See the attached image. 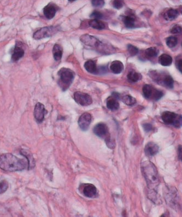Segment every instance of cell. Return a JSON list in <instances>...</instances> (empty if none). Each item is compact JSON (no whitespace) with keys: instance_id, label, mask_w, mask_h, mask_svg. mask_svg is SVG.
Listing matches in <instances>:
<instances>
[{"instance_id":"1","label":"cell","mask_w":182,"mask_h":217,"mask_svg":"<svg viewBox=\"0 0 182 217\" xmlns=\"http://www.w3.org/2000/svg\"><path fill=\"white\" fill-rule=\"evenodd\" d=\"M30 169V164L28 159H19L11 153L0 155V168L7 172L21 171Z\"/></svg>"},{"instance_id":"2","label":"cell","mask_w":182,"mask_h":217,"mask_svg":"<svg viewBox=\"0 0 182 217\" xmlns=\"http://www.w3.org/2000/svg\"><path fill=\"white\" fill-rule=\"evenodd\" d=\"M141 170L149 189L157 191L160 181L155 166L152 162L146 161L141 164Z\"/></svg>"},{"instance_id":"3","label":"cell","mask_w":182,"mask_h":217,"mask_svg":"<svg viewBox=\"0 0 182 217\" xmlns=\"http://www.w3.org/2000/svg\"><path fill=\"white\" fill-rule=\"evenodd\" d=\"M59 76V85L62 91L67 90L74 79V74L69 69L62 68L58 72Z\"/></svg>"},{"instance_id":"4","label":"cell","mask_w":182,"mask_h":217,"mask_svg":"<svg viewBox=\"0 0 182 217\" xmlns=\"http://www.w3.org/2000/svg\"><path fill=\"white\" fill-rule=\"evenodd\" d=\"M161 119L166 124L172 125L175 127L180 128L182 126V116L173 112H163L161 115Z\"/></svg>"},{"instance_id":"5","label":"cell","mask_w":182,"mask_h":217,"mask_svg":"<svg viewBox=\"0 0 182 217\" xmlns=\"http://www.w3.org/2000/svg\"><path fill=\"white\" fill-rule=\"evenodd\" d=\"M58 31L59 28L57 26H46L36 31L34 34L33 37L36 40H40L42 38L50 37L55 34Z\"/></svg>"},{"instance_id":"6","label":"cell","mask_w":182,"mask_h":217,"mask_svg":"<svg viewBox=\"0 0 182 217\" xmlns=\"http://www.w3.org/2000/svg\"><path fill=\"white\" fill-rule=\"evenodd\" d=\"M74 100L82 106H88L92 104L93 100L88 94L81 92H76L74 94Z\"/></svg>"},{"instance_id":"7","label":"cell","mask_w":182,"mask_h":217,"mask_svg":"<svg viewBox=\"0 0 182 217\" xmlns=\"http://www.w3.org/2000/svg\"><path fill=\"white\" fill-rule=\"evenodd\" d=\"M93 131L97 136L104 139H106L110 136L108 127L104 123L97 124L94 128Z\"/></svg>"},{"instance_id":"8","label":"cell","mask_w":182,"mask_h":217,"mask_svg":"<svg viewBox=\"0 0 182 217\" xmlns=\"http://www.w3.org/2000/svg\"><path fill=\"white\" fill-rule=\"evenodd\" d=\"M48 111L45 108L44 105L40 103L36 104L34 109V117L38 123L40 124L43 121Z\"/></svg>"},{"instance_id":"9","label":"cell","mask_w":182,"mask_h":217,"mask_svg":"<svg viewBox=\"0 0 182 217\" xmlns=\"http://www.w3.org/2000/svg\"><path fill=\"white\" fill-rule=\"evenodd\" d=\"M80 190L85 196L89 198H94L97 196L98 191L96 187L91 184H85L81 185Z\"/></svg>"},{"instance_id":"10","label":"cell","mask_w":182,"mask_h":217,"mask_svg":"<svg viewBox=\"0 0 182 217\" xmlns=\"http://www.w3.org/2000/svg\"><path fill=\"white\" fill-rule=\"evenodd\" d=\"M91 120V115L89 113H85L81 115L78 120V125L81 130L83 131H86L88 130Z\"/></svg>"},{"instance_id":"11","label":"cell","mask_w":182,"mask_h":217,"mask_svg":"<svg viewBox=\"0 0 182 217\" xmlns=\"http://www.w3.org/2000/svg\"><path fill=\"white\" fill-rule=\"evenodd\" d=\"M159 147L158 145L153 142H149L147 143L145 148L144 151L147 156L149 157H152L155 155L159 152Z\"/></svg>"},{"instance_id":"12","label":"cell","mask_w":182,"mask_h":217,"mask_svg":"<svg viewBox=\"0 0 182 217\" xmlns=\"http://www.w3.org/2000/svg\"><path fill=\"white\" fill-rule=\"evenodd\" d=\"M24 53H25L24 49L21 47L20 45L17 43L12 55V62H16L18 61L20 59H21V58L23 57Z\"/></svg>"},{"instance_id":"13","label":"cell","mask_w":182,"mask_h":217,"mask_svg":"<svg viewBox=\"0 0 182 217\" xmlns=\"http://www.w3.org/2000/svg\"><path fill=\"white\" fill-rule=\"evenodd\" d=\"M81 40L85 45L90 46H98L99 43L95 37L88 35H84L82 36Z\"/></svg>"},{"instance_id":"14","label":"cell","mask_w":182,"mask_h":217,"mask_svg":"<svg viewBox=\"0 0 182 217\" xmlns=\"http://www.w3.org/2000/svg\"><path fill=\"white\" fill-rule=\"evenodd\" d=\"M56 12V9L52 4H48L43 9V13L46 18L51 19L55 17Z\"/></svg>"},{"instance_id":"15","label":"cell","mask_w":182,"mask_h":217,"mask_svg":"<svg viewBox=\"0 0 182 217\" xmlns=\"http://www.w3.org/2000/svg\"><path fill=\"white\" fill-rule=\"evenodd\" d=\"M106 105L107 108L111 111H116L119 108V103L116 98L113 96L109 97L107 99Z\"/></svg>"},{"instance_id":"16","label":"cell","mask_w":182,"mask_h":217,"mask_svg":"<svg viewBox=\"0 0 182 217\" xmlns=\"http://www.w3.org/2000/svg\"><path fill=\"white\" fill-rule=\"evenodd\" d=\"M110 69L113 73L119 74L123 71L124 69V65L120 61L116 60L112 63V64L110 65Z\"/></svg>"},{"instance_id":"17","label":"cell","mask_w":182,"mask_h":217,"mask_svg":"<svg viewBox=\"0 0 182 217\" xmlns=\"http://www.w3.org/2000/svg\"><path fill=\"white\" fill-rule=\"evenodd\" d=\"M159 62L163 66H169L171 65L172 63V58L170 55L166 54H163L160 55L159 58Z\"/></svg>"},{"instance_id":"18","label":"cell","mask_w":182,"mask_h":217,"mask_svg":"<svg viewBox=\"0 0 182 217\" xmlns=\"http://www.w3.org/2000/svg\"><path fill=\"white\" fill-rule=\"evenodd\" d=\"M53 54L54 58L56 61L61 60L62 55V48L59 45L55 44L53 48Z\"/></svg>"},{"instance_id":"19","label":"cell","mask_w":182,"mask_h":217,"mask_svg":"<svg viewBox=\"0 0 182 217\" xmlns=\"http://www.w3.org/2000/svg\"><path fill=\"white\" fill-rule=\"evenodd\" d=\"M89 24L91 28L98 30H102L105 28L104 23L99 19H92L89 21Z\"/></svg>"},{"instance_id":"20","label":"cell","mask_w":182,"mask_h":217,"mask_svg":"<svg viewBox=\"0 0 182 217\" xmlns=\"http://www.w3.org/2000/svg\"><path fill=\"white\" fill-rule=\"evenodd\" d=\"M84 68L88 72L90 73H95L97 71V68L95 63L93 60H88L85 62L84 64Z\"/></svg>"},{"instance_id":"21","label":"cell","mask_w":182,"mask_h":217,"mask_svg":"<svg viewBox=\"0 0 182 217\" xmlns=\"http://www.w3.org/2000/svg\"><path fill=\"white\" fill-rule=\"evenodd\" d=\"M143 93L145 98L147 99H150L153 97L154 90L151 86L149 85H145L143 87Z\"/></svg>"},{"instance_id":"22","label":"cell","mask_w":182,"mask_h":217,"mask_svg":"<svg viewBox=\"0 0 182 217\" xmlns=\"http://www.w3.org/2000/svg\"><path fill=\"white\" fill-rule=\"evenodd\" d=\"M178 12L174 9H170L165 14L164 17L167 20H172L178 17Z\"/></svg>"},{"instance_id":"23","label":"cell","mask_w":182,"mask_h":217,"mask_svg":"<svg viewBox=\"0 0 182 217\" xmlns=\"http://www.w3.org/2000/svg\"><path fill=\"white\" fill-rule=\"evenodd\" d=\"M127 79L131 82H136L142 79V75L135 71H131L127 75Z\"/></svg>"},{"instance_id":"24","label":"cell","mask_w":182,"mask_h":217,"mask_svg":"<svg viewBox=\"0 0 182 217\" xmlns=\"http://www.w3.org/2000/svg\"><path fill=\"white\" fill-rule=\"evenodd\" d=\"M122 100L125 104L129 105V106L133 105L136 103V99L135 98H133V97L130 95H126L124 96L122 98Z\"/></svg>"},{"instance_id":"25","label":"cell","mask_w":182,"mask_h":217,"mask_svg":"<svg viewBox=\"0 0 182 217\" xmlns=\"http://www.w3.org/2000/svg\"><path fill=\"white\" fill-rule=\"evenodd\" d=\"M125 26L128 28H132L135 26V18L131 16H126L124 18Z\"/></svg>"},{"instance_id":"26","label":"cell","mask_w":182,"mask_h":217,"mask_svg":"<svg viewBox=\"0 0 182 217\" xmlns=\"http://www.w3.org/2000/svg\"><path fill=\"white\" fill-rule=\"evenodd\" d=\"M145 53L147 56L148 57H155L159 54V50L155 47H150L146 49Z\"/></svg>"},{"instance_id":"27","label":"cell","mask_w":182,"mask_h":217,"mask_svg":"<svg viewBox=\"0 0 182 217\" xmlns=\"http://www.w3.org/2000/svg\"><path fill=\"white\" fill-rule=\"evenodd\" d=\"M178 40L176 37L171 36L167 38L166 40V45L169 48H173L177 45Z\"/></svg>"},{"instance_id":"28","label":"cell","mask_w":182,"mask_h":217,"mask_svg":"<svg viewBox=\"0 0 182 217\" xmlns=\"http://www.w3.org/2000/svg\"><path fill=\"white\" fill-rule=\"evenodd\" d=\"M163 83L166 87L169 88H172L174 87V81L171 76H166L163 79Z\"/></svg>"},{"instance_id":"29","label":"cell","mask_w":182,"mask_h":217,"mask_svg":"<svg viewBox=\"0 0 182 217\" xmlns=\"http://www.w3.org/2000/svg\"><path fill=\"white\" fill-rule=\"evenodd\" d=\"M8 188V183L5 180L0 182V194H3Z\"/></svg>"},{"instance_id":"30","label":"cell","mask_w":182,"mask_h":217,"mask_svg":"<svg viewBox=\"0 0 182 217\" xmlns=\"http://www.w3.org/2000/svg\"><path fill=\"white\" fill-rule=\"evenodd\" d=\"M127 50L129 52L131 56H135L138 53V49L137 47L133 45H129L127 46Z\"/></svg>"},{"instance_id":"31","label":"cell","mask_w":182,"mask_h":217,"mask_svg":"<svg viewBox=\"0 0 182 217\" xmlns=\"http://www.w3.org/2000/svg\"><path fill=\"white\" fill-rule=\"evenodd\" d=\"M105 141V142H106V144H107V146L110 148L111 149H113L115 147V141L114 139L111 138L110 136V137H108L107 138H106V139H104Z\"/></svg>"},{"instance_id":"32","label":"cell","mask_w":182,"mask_h":217,"mask_svg":"<svg viewBox=\"0 0 182 217\" xmlns=\"http://www.w3.org/2000/svg\"><path fill=\"white\" fill-rule=\"evenodd\" d=\"M163 92L159 91V90H155L154 91L153 96V99L155 100H159L163 97Z\"/></svg>"},{"instance_id":"33","label":"cell","mask_w":182,"mask_h":217,"mask_svg":"<svg viewBox=\"0 0 182 217\" xmlns=\"http://www.w3.org/2000/svg\"><path fill=\"white\" fill-rule=\"evenodd\" d=\"M123 4H124L123 0H114L113 2V6L115 8L117 9L121 8L123 7Z\"/></svg>"},{"instance_id":"34","label":"cell","mask_w":182,"mask_h":217,"mask_svg":"<svg viewBox=\"0 0 182 217\" xmlns=\"http://www.w3.org/2000/svg\"><path fill=\"white\" fill-rule=\"evenodd\" d=\"M91 3L93 6L95 7H102L104 4V0H91Z\"/></svg>"},{"instance_id":"35","label":"cell","mask_w":182,"mask_h":217,"mask_svg":"<svg viewBox=\"0 0 182 217\" xmlns=\"http://www.w3.org/2000/svg\"><path fill=\"white\" fill-rule=\"evenodd\" d=\"M182 31V28L181 26L178 25H175L174 26L171 30V32L172 34H179Z\"/></svg>"},{"instance_id":"36","label":"cell","mask_w":182,"mask_h":217,"mask_svg":"<svg viewBox=\"0 0 182 217\" xmlns=\"http://www.w3.org/2000/svg\"><path fill=\"white\" fill-rule=\"evenodd\" d=\"M102 17H103L102 14L98 11H94L91 13V14L90 15V18L93 19H101Z\"/></svg>"},{"instance_id":"37","label":"cell","mask_w":182,"mask_h":217,"mask_svg":"<svg viewBox=\"0 0 182 217\" xmlns=\"http://www.w3.org/2000/svg\"><path fill=\"white\" fill-rule=\"evenodd\" d=\"M143 127L144 131L146 132H150L153 129L152 125L149 124V123H146V124H143Z\"/></svg>"},{"instance_id":"38","label":"cell","mask_w":182,"mask_h":217,"mask_svg":"<svg viewBox=\"0 0 182 217\" xmlns=\"http://www.w3.org/2000/svg\"><path fill=\"white\" fill-rule=\"evenodd\" d=\"M182 59H178L176 62V66L180 72H182Z\"/></svg>"},{"instance_id":"39","label":"cell","mask_w":182,"mask_h":217,"mask_svg":"<svg viewBox=\"0 0 182 217\" xmlns=\"http://www.w3.org/2000/svg\"><path fill=\"white\" fill-rule=\"evenodd\" d=\"M178 158L179 159L182 161V146H179L178 148Z\"/></svg>"},{"instance_id":"40","label":"cell","mask_w":182,"mask_h":217,"mask_svg":"<svg viewBox=\"0 0 182 217\" xmlns=\"http://www.w3.org/2000/svg\"><path fill=\"white\" fill-rule=\"evenodd\" d=\"M68 1H70V2H73V1H76V0H68Z\"/></svg>"}]
</instances>
